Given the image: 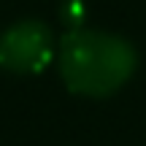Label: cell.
<instances>
[{"mask_svg":"<svg viewBox=\"0 0 146 146\" xmlns=\"http://www.w3.org/2000/svg\"><path fill=\"white\" fill-rule=\"evenodd\" d=\"M60 76L73 95L108 98L119 92L138 68V52L127 38L89 27H73L60 41Z\"/></svg>","mask_w":146,"mask_h":146,"instance_id":"cell-1","label":"cell"},{"mask_svg":"<svg viewBox=\"0 0 146 146\" xmlns=\"http://www.w3.org/2000/svg\"><path fill=\"white\" fill-rule=\"evenodd\" d=\"M54 57V35L41 19H19L0 33V68L14 76H35Z\"/></svg>","mask_w":146,"mask_h":146,"instance_id":"cell-2","label":"cell"}]
</instances>
